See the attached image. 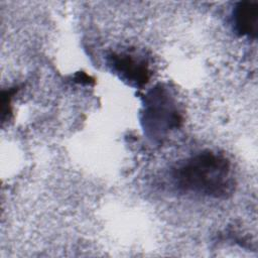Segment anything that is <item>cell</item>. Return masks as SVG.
I'll use <instances>...</instances> for the list:
<instances>
[{"label": "cell", "mask_w": 258, "mask_h": 258, "mask_svg": "<svg viewBox=\"0 0 258 258\" xmlns=\"http://www.w3.org/2000/svg\"><path fill=\"white\" fill-rule=\"evenodd\" d=\"M171 175L179 190L215 199L227 198L235 186L230 161L211 150L181 161L173 168Z\"/></svg>", "instance_id": "6da1fadb"}, {"label": "cell", "mask_w": 258, "mask_h": 258, "mask_svg": "<svg viewBox=\"0 0 258 258\" xmlns=\"http://www.w3.org/2000/svg\"><path fill=\"white\" fill-rule=\"evenodd\" d=\"M144 114L146 127L150 130L161 131L163 129H170L177 127L180 122L178 113L173 109L171 102L160 89L151 93Z\"/></svg>", "instance_id": "7a4b0ae2"}, {"label": "cell", "mask_w": 258, "mask_h": 258, "mask_svg": "<svg viewBox=\"0 0 258 258\" xmlns=\"http://www.w3.org/2000/svg\"><path fill=\"white\" fill-rule=\"evenodd\" d=\"M110 64L124 79L135 86H143L150 77L148 63L143 58L128 53H114L110 56Z\"/></svg>", "instance_id": "3957f363"}, {"label": "cell", "mask_w": 258, "mask_h": 258, "mask_svg": "<svg viewBox=\"0 0 258 258\" xmlns=\"http://www.w3.org/2000/svg\"><path fill=\"white\" fill-rule=\"evenodd\" d=\"M234 25L240 35H258V1H242L234 9Z\"/></svg>", "instance_id": "277c9868"}, {"label": "cell", "mask_w": 258, "mask_h": 258, "mask_svg": "<svg viewBox=\"0 0 258 258\" xmlns=\"http://www.w3.org/2000/svg\"><path fill=\"white\" fill-rule=\"evenodd\" d=\"M17 88L9 89L8 91L2 92V120H4L7 116L9 118V115L11 114V101L13 98V95L17 90Z\"/></svg>", "instance_id": "5b68a950"}]
</instances>
